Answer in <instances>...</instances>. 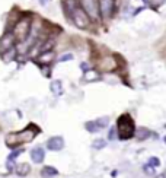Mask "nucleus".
Returning <instances> with one entry per match:
<instances>
[{
	"instance_id": "obj_1",
	"label": "nucleus",
	"mask_w": 166,
	"mask_h": 178,
	"mask_svg": "<svg viewBox=\"0 0 166 178\" xmlns=\"http://www.w3.org/2000/svg\"><path fill=\"white\" fill-rule=\"evenodd\" d=\"M39 133L38 126L35 124H28L22 131H15V133H9L6 136V145L9 148H16L19 145L28 143L31 140L35 139V136Z\"/></svg>"
},
{
	"instance_id": "obj_2",
	"label": "nucleus",
	"mask_w": 166,
	"mask_h": 178,
	"mask_svg": "<svg viewBox=\"0 0 166 178\" xmlns=\"http://www.w3.org/2000/svg\"><path fill=\"white\" fill-rule=\"evenodd\" d=\"M32 19H34V13H31V12H22L21 18L13 23L10 32L13 34L16 42H22V41H25L28 38L29 31H31V25H32Z\"/></svg>"
},
{
	"instance_id": "obj_3",
	"label": "nucleus",
	"mask_w": 166,
	"mask_h": 178,
	"mask_svg": "<svg viewBox=\"0 0 166 178\" xmlns=\"http://www.w3.org/2000/svg\"><path fill=\"white\" fill-rule=\"evenodd\" d=\"M117 133L120 140H128L136 134V126H134V120L128 114H122L117 120Z\"/></svg>"
},
{
	"instance_id": "obj_4",
	"label": "nucleus",
	"mask_w": 166,
	"mask_h": 178,
	"mask_svg": "<svg viewBox=\"0 0 166 178\" xmlns=\"http://www.w3.org/2000/svg\"><path fill=\"white\" fill-rule=\"evenodd\" d=\"M69 21L79 29H88L90 25H92V19L88 16V13L83 10L80 5L74 9V10L70 13V16H69Z\"/></svg>"
},
{
	"instance_id": "obj_5",
	"label": "nucleus",
	"mask_w": 166,
	"mask_h": 178,
	"mask_svg": "<svg viewBox=\"0 0 166 178\" xmlns=\"http://www.w3.org/2000/svg\"><path fill=\"white\" fill-rule=\"evenodd\" d=\"M79 5L83 10L88 13V16L92 19V22L98 21L101 18L99 12V2L98 0H79Z\"/></svg>"
},
{
	"instance_id": "obj_6",
	"label": "nucleus",
	"mask_w": 166,
	"mask_h": 178,
	"mask_svg": "<svg viewBox=\"0 0 166 178\" xmlns=\"http://www.w3.org/2000/svg\"><path fill=\"white\" fill-rule=\"evenodd\" d=\"M96 69L104 73L114 72L115 69H118V61H117V59L114 56H104L99 59L98 64H96Z\"/></svg>"
},
{
	"instance_id": "obj_7",
	"label": "nucleus",
	"mask_w": 166,
	"mask_h": 178,
	"mask_svg": "<svg viewBox=\"0 0 166 178\" xmlns=\"http://www.w3.org/2000/svg\"><path fill=\"white\" fill-rule=\"evenodd\" d=\"M109 124V117H101L98 120H92V121L85 123V128L88 130L89 133H96L101 131L104 127H106Z\"/></svg>"
},
{
	"instance_id": "obj_8",
	"label": "nucleus",
	"mask_w": 166,
	"mask_h": 178,
	"mask_svg": "<svg viewBox=\"0 0 166 178\" xmlns=\"http://www.w3.org/2000/svg\"><path fill=\"white\" fill-rule=\"evenodd\" d=\"M99 2V12L102 19H109L115 9V0H98Z\"/></svg>"
},
{
	"instance_id": "obj_9",
	"label": "nucleus",
	"mask_w": 166,
	"mask_h": 178,
	"mask_svg": "<svg viewBox=\"0 0 166 178\" xmlns=\"http://www.w3.org/2000/svg\"><path fill=\"white\" fill-rule=\"evenodd\" d=\"M15 45H16V39L13 37V34H12L10 31L3 32V35L0 37V54L7 50H10V48H13Z\"/></svg>"
},
{
	"instance_id": "obj_10",
	"label": "nucleus",
	"mask_w": 166,
	"mask_h": 178,
	"mask_svg": "<svg viewBox=\"0 0 166 178\" xmlns=\"http://www.w3.org/2000/svg\"><path fill=\"white\" fill-rule=\"evenodd\" d=\"M54 60H55V51L47 50V51H41L38 56L35 57L34 61H35L38 66H50Z\"/></svg>"
},
{
	"instance_id": "obj_11",
	"label": "nucleus",
	"mask_w": 166,
	"mask_h": 178,
	"mask_svg": "<svg viewBox=\"0 0 166 178\" xmlns=\"http://www.w3.org/2000/svg\"><path fill=\"white\" fill-rule=\"evenodd\" d=\"M64 148V139L61 136H54L51 139L47 140V149L53 150V152H58Z\"/></svg>"
},
{
	"instance_id": "obj_12",
	"label": "nucleus",
	"mask_w": 166,
	"mask_h": 178,
	"mask_svg": "<svg viewBox=\"0 0 166 178\" xmlns=\"http://www.w3.org/2000/svg\"><path fill=\"white\" fill-rule=\"evenodd\" d=\"M31 159L34 161V164H41L45 159V150L42 148H34L31 150Z\"/></svg>"
},
{
	"instance_id": "obj_13",
	"label": "nucleus",
	"mask_w": 166,
	"mask_h": 178,
	"mask_svg": "<svg viewBox=\"0 0 166 178\" xmlns=\"http://www.w3.org/2000/svg\"><path fill=\"white\" fill-rule=\"evenodd\" d=\"M0 57H2V60L5 61V63H10V61H15V60L18 59L16 45H15L13 48H10V50L5 51V53H2V54H0Z\"/></svg>"
},
{
	"instance_id": "obj_14",
	"label": "nucleus",
	"mask_w": 166,
	"mask_h": 178,
	"mask_svg": "<svg viewBox=\"0 0 166 178\" xmlns=\"http://www.w3.org/2000/svg\"><path fill=\"white\" fill-rule=\"evenodd\" d=\"M50 91L53 92V95H55V96H60V95H63V92H64V89H63V83H61V80H51L50 83Z\"/></svg>"
},
{
	"instance_id": "obj_15",
	"label": "nucleus",
	"mask_w": 166,
	"mask_h": 178,
	"mask_svg": "<svg viewBox=\"0 0 166 178\" xmlns=\"http://www.w3.org/2000/svg\"><path fill=\"white\" fill-rule=\"evenodd\" d=\"M15 171L19 177H26L28 174L31 172V165L26 164V162H22V164H18L15 167Z\"/></svg>"
},
{
	"instance_id": "obj_16",
	"label": "nucleus",
	"mask_w": 166,
	"mask_h": 178,
	"mask_svg": "<svg viewBox=\"0 0 166 178\" xmlns=\"http://www.w3.org/2000/svg\"><path fill=\"white\" fill-rule=\"evenodd\" d=\"M58 175V171L55 169L54 167H50V165H47L41 169V177L42 178H54Z\"/></svg>"
},
{
	"instance_id": "obj_17",
	"label": "nucleus",
	"mask_w": 166,
	"mask_h": 178,
	"mask_svg": "<svg viewBox=\"0 0 166 178\" xmlns=\"http://www.w3.org/2000/svg\"><path fill=\"white\" fill-rule=\"evenodd\" d=\"M83 79H85L86 82H95V80H98V79H99V73H98V70L89 69L88 72H85Z\"/></svg>"
},
{
	"instance_id": "obj_18",
	"label": "nucleus",
	"mask_w": 166,
	"mask_h": 178,
	"mask_svg": "<svg viewBox=\"0 0 166 178\" xmlns=\"http://www.w3.org/2000/svg\"><path fill=\"white\" fill-rule=\"evenodd\" d=\"M150 134H152V131H150L149 128L140 127V128L137 130L136 136H137V139H138V140H146V139H149V137H150Z\"/></svg>"
},
{
	"instance_id": "obj_19",
	"label": "nucleus",
	"mask_w": 166,
	"mask_h": 178,
	"mask_svg": "<svg viewBox=\"0 0 166 178\" xmlns=\"http://www.w3.org/2000/svg\"><path fill=\"white\" fill-rule=\"evenodd\" d=\"M105 146H106V140H104V139H96V140H93V143H92V148L96 150L104 149Z\"/></svg>"
},
{
	"instance_id": "obj_20",
	"label": "nucleus",
	"mask_w": 166,
	"mask_h": 178,
	"mask_svg": "<svg viewBox=\"0 0 166 178\" xmlns=\"http://www.w3.org/2000/svg\"><path fill=\"white\" fill-rule=\"evenodd\" d=\"M74 59V56H73L72 53H66V54H61L58 59H57V61L58 63H64V61H70Z\"/></svg>"
},
{
	"instance_id": "obj_21",
	"label": "nucleus",
	"mask_w": 166,
	"mask_h": 178,
	"mask_svg": "<svg viewBox=\"0 0 166 178\" xmlns=\"http://www.w3.org/2000/svg\"><path fill=\"white\" fill-rule=\"evenodd\" d=\"M22 152H23V149H15V150H13V152L10 153V155L7 156V161H15V159H16V158L21 155Z\"/></svg>"
},
{
	"instance_id": "obj_22",
	"label": "nucleus",
	"mask_w": 166,
	"mask_h": 178,
	"mask_svg": "<svg viewBox=\"0 0 166 178\" xmlns=\"http://www.w3.org/2000/svg\"><path fill=\"white\" fill-rule=\"evenodd\" d=\"M147 164H149V165H152L153 168H157V167H160V159H159V158H156V156H152Z\"/></svg>"
},
{
	"instance_id": "obj_23",
	"label": "nucleus",
	"mask_w": 166,
	"mask_h": 178,
	"mask_svg": "<svg viewBox=\"0 0 166 178\" xmlns=\"http://www.w3.org/2000/svg\"><path fill=\"white\" fill-rule=\"evenodd\" d=\"M155 169H156V168H153L152 165H149V164L143 165V171H144V172H147L149 175H153V174H155Z\"/></svg>"
},
{
	"instance_id": "obj_24",
	"label": "nucleus",
	"mask_w": 166,
	"mask_h": 178,
	"mask_svg": "<svg viewBox=\"0 0 166 178\" xmlns=\"http://www.w3.org/2000/svg\"><path fill=\"white\" fill-rule=\"evenodd\" d=\"M80 69H82L83 73H85V72H88V70L90 69V67H89L88 63H85V61H83V63H80Z\"/></svg>"
},
{
	"instance_id": "obj_25",
	"label": "nucleus",
	"mask_w": 166,
	"mask_h": 178,
	"mask_svg": "<svg viewBox=\"0 0 166 178\" xmlns=\"http://www.w3.org/2000/svg\"><path fill=\"white\" fill-rule=\"evenodd\" d=\"M114 137H115V128L112 127L109 130V133H108V139L109 140H114Z\"/></svg>"
},
{
	"instance_id": "obj_26",
	"label": "nucleus",
	"mask_w": 166,
	"mask_h": 178,
	"mask_svg": "<svg viewBox=\"0 0 166 178\" xmlns=\"http://www.w3.org/2000/svg\"><path fill=\"white\" fill-rule=\"evenodd\" d=\"M50 2H51V0H38V3H39L41 6H47L48 3H50Z\"/></svg>"
},
{
	"instance_id": "obj_27",
	"label": "nucleus",
	"mask_w": 166,
	"mask_h": 178,
	"mask_svg": "<svg viewBox=\"0 0 166 178\" xmlns=\"http://www.w3.org/2000/svg\"><path fill=\"white\" fill-rule=\"evenodd\" d=\"M143 9H144V7H138V9H136V10H134V13H133V16H137V15H138V13H140L141 10H143Z\"/></svg>"
},
{
	"instance_id": "obj_28",
	"label": "nucleus",
	"mask_w": 166,
	"mask_h": 178,
	"mask_svg": "<svg viewBox=\"0 0 166 178\" xmlns=\"http://www.w3.org/2000/svg\"><path fill=\"white\" fill-rule=\"evenodd\" d=\"M152 2H153V3H156V2H157V5H163L166 0H152Z\"/></svg>"
},
{
	"instance_id": "obj_29",
	"label": "nucleus",
	"mask_w": 166,
	"mask_h": 178,
	"mask_svg": "<svg viewBox=\"0 0 166 178\" xmlns=\"http://www.w3.org/2000/svg\"><path fill=\"white\" fill-rule=\"evenodd\" d=\"M156 178H166V171L165 172H162V174H159V175H156Z\"/></svg>"
},
{
	"instance_id": "obj_30",
	"label": "nucleus",
	"mask_w": 166,
	"mask_h": 178,
	"mask_svg": "<svg viewBox=\"0 0 166 178\" xmlns=\"http://www.w3.org/2000/svg\"><path fill=\"white\" fill-rule=\"evenodd\" d=\"M144 3H146V5H150V0H143Z\"/></svg>"
},
{
	"instance_id": "obj_31",
	"label": "nucleus",
	"mask_w": 166,
	"mask_h": 178,
	"mask_svg": "<svg viewBox=\"0 0 166 178\" xmlns=\"http://www.w3.org/2000/svg\"><path fill=\"white\" fill-rule=\"evenodd\" d=\"M165 143H166V137H165Z\"/></svg>"
},
{
	"instance_id": "obj_32",
	"label": "nucleus",
	"mask_w": 166,
	"mask_h": 178,
	"mask_svg": "<svg viewBox=\"0 0 166 178\" xmlns=\"http://www.w3.org/2000/svg\"><path fill=\"white\" fill-rule=\"evenodd\" d=\"M165 127H166V126H165Z\"/></svg>"
}]
</instances>
